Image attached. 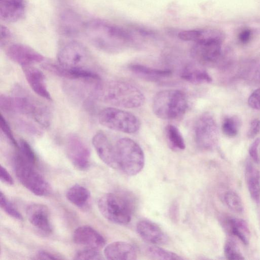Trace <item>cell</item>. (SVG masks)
<instances>
[{
    "label": "cell",
    "mask_w": 260,
    "mask_h": 260,
    "mask_svg": "<svg viewBox=\"0 0 260 260\" xmlns=\"http://www.w3.org/2000/svg\"><path fill=\"white\" fill-rule=\"evenodd\" d=\"M92 143L100 159L107 166L118 169L115 146L102 132H97L92 139Z\"/></svg>",
    "instance_id": "5bb4252c"
},
{
    "label": "cell",
    "mask_w": 260,
    "mask_h": 260,
    "mask_svg": "<svg viewBox=\"0 0 260 260\" xmlns=\"http://www.w3.org/2000/svg\"><path fill=\"white\" fill-rule=\"evenodd\" d=\"M102 255L99 249L92 247H85L76 252L75 259H101Z\"/></svg>",
    "instance_id": "d6a6232c"
},
{
    "label": "cell",
    "mask_w": 260,
    "mask_h": 260,
    "mask_svg": "<svg viewBox=\"0 0 260 260\" xmlns=\"http://www.w3.org/2000/svg\"><path fill=\"white\" fill-rule=\"evenodd\" d=\"M226 258L230 260L243 259L244 257L239 251L236 245L232 241H228L224 247Z\"/></svg>",
    "instance_id": "d590c367"
},
{
    "label": "cell",
    "mask_w": 260,
    "mask_h": 260,
    "mask_svg": "<svg viewBox=\"0 0 260 260\" xmlns=\"http://www.w3.org/2000/svg\"><path fill=\"white\" fill-rule=\"evenodd\" d=\"M90 197L89 190L79 184L72 186L66 193L67 199L71 203L80 208H83L87 204Z\"/></svg>",
    "instance_id": "484cf974"
},
{
    "label": "cell",
    "mask_w": 260,
    "mask_h": 260,
    "mask_svg": "<svg viewBox=\"0 0 260 260\" xmlns=\"http://www.w3.org/2000/svg\"><path fill=\"white\" fill-rule=\"evenodd\" d=\"M11 33L10 30L5 26L1 25V46L3 47L10 40Z\"/></svg>",
    "instance_id": "60d3db41"
},
{
    "label": "cell",
    "mask_w": 260,
    "mask_h": 260,
    "mask_svg": "<svg viewBox=\"0 0 260 260\" xmlns=\"http://www.w3.org/2000/svg\"><path fill=\"white\" fill-rule=\"evenodd\" d=\"M36 258L39 259H62L60 256L45 250L40 251L37 254Z\"/></svg>",
    "instance_id": "7bdbcfd3"
},
{
    "label": "cell",
    "mask_w": 260,
    "mask_h": 260,
    "mask_svg": "<svg viewBox=\"0 0 260 260\" xmlns=\"http://www.w3.org/2000/svg\"><path fill=\"white\" fill-rule=\"evenodd\" d=\"M194 139L199 148L204 150L213 149L219 136L218 126L213 116L203 114L197 120L194 127Z\"/></svg>",
    "instance_id": "8fae6325"
},
{
    "label": "cell",
    "mask_w": 260,
    "mask_h": 260,
    "mask_svg": "<svg viewBox=\"0 0 260 260\" xmlns=\"http://www.w3.org/2000/svg\"><path fill=\"white\" fill-rule=\"evenodd\" d=\"M224 200L227 206L233 211L240 213L243 211V206L240 196L235 191L230 190L224 196Z\"/></svg>",
    "instance_id": "f546056e"
},
{
    "label": "cell",
    "mask_w": 260,
    "mask_h": 260,
    "mask_svg": "<svg viewBox=\"0 0 260 260\" xmlns=\"http://www.w3.org/2000/svg\"><path fill=\"white\" fill-rule=\"evenodd\" d=\"M17 148L19 153L28 161L35 165L37 161L36 155L31 146L23 139L19 140Z\"/></svg>",
    "instance_id": "4dcf8cb0"
},
{
    "label": "cell",
    "mask_w": 260,
    "mask_h": 260,
    "mask_svg": "<svg viewBox=\"0 0 260 260\" xmlns=\"http://www.w3.org/2000/svg\"><path fill=\"white\" fill-rule=\"evenodd\" d=\"M16 126L21 131L32 136H40L42 132L33 123L24 119H17Z\"/></svg>",
    "instance_id": "836d02e7"
},
{
    "label": "cell",
    "mask_w": 260,
    "mask_h": 260,
    "mask_svg": "<svg viewBox=\"0 0 260 260\" xmlns=\"http://www.w3.org/2000/svg\"><path fill=\"white\" fill-rule=\"evenodd\" d=\"M246 185L251 198L256 203L260 201V174L258 170L249 161L245 171Z\"/></svg>",
    "instance_id": "7402d4cb"
},
{
    "label": "cell",
    "mask_w": 260,
    "mask_h": 260,
    "mask_svg": "<svg viewBox=\"0 0 260 260\" xmlns=\"http://www.w3.org/2000/svg\"><path fill=\"white\" fill-rule=\"evenodd\" d=\"M7 112L28 116L45 127H48L51 123V114L48 108L23 90L15 91L13 96H9Z\"/></svg>",
    "instance_id": "3957f363"
},
{
    "label": "cell",
    "mask_w": 260,
    "mask_h": 260,
    "mask_svg": "<svg viewBox=\"0 0 260 260\" xmlns=\"http://www.w3.org/2000/svg\"><path fill=\"white\" fill-rule=\"evenodd\" d=\"M240 122L236 116H230L225 118L222 124L223 133L229 137H234L239 130Z\"/></svg>",
    "instance_id": "f1b7e54d"
},
{
    "label": "cell",
    "mask_w": 260,
    "mask_h": 260,
    "mask_svg": "<svg viewBox=\"0 0 260 260\" xmlns=\"http://www.w3.org/2000/svg\"><path fill=\"white\" fill-rule=\"evenodd\" d=\"M181 77L192 84L208 83L212 82V78L204 69L196 64L186 66L181 74Z\"/></svg>",
    "instance_id": "603a6c76"
},
{
    "label": "cell",
    "mask_w": 260,
    "mask_h": 260,
    "mask_svg": "<svg viewBox=\"0 0 260 260\" xmlns=\"http://www.w3.org/2000/svg\"><path fill=\"white\" fill-rule=\"evenodd\" d=\"M118 169L128 176H134L143 169L144 154L141 147L128 138L119 139L115 145Z\"/></svg>",
    "instance_id": "52a82bcc"
},
{
    "label": "cell",
    "mask_w": 260,
    "mask_h": 260,
    "mask_svg": "<svg viewBox=\"0 0 260 260\" xmlns=\"http://www.w3.org/2000/svg\"><path fill=\"white\" fill-rule=\"evenodd\" d=\"M0 126L2 132L11 144L17 148L18 143L16 141L8 122L2 114L0 116Z\"/></svg>",
    "instance_id": "8d00e7d4"
},
{
    "label": "cell",
    "mask_w": 260,
    "mask_h": 260,
    "mask_svg": "<svg viewBox=\"0 0 260 260\" xmlns=\"http://www.w3.org/2000/svg\"><path fill=\"white\" fill-rule=\"evenodd\" d=\"M73 240L78 245L97 249L104 247L106 243L103 236L94 229L88 225L77 228L74 232Z\"/></svg>",
    "instance_id": "2e32d148"
},
{
    "label": "cell",
    "mask_w": 260,
    "mask_h": 260,
    "mask_svg": "<svg viewBox=\"0 0 260 260\" xmlns=\"http://www.w3.org/2000/svg\"><path fill=\"white\" fill-rule=\"evenodd\" d=\"M253 79L255 82L260 83V63L255 68Z\"/></svg>",
    "instance_id": "f6af8a7d"
},
{
    "label": "cell",
    "mask_w": 260,
    "mask_h": 260,
    "mask_svg": "<svg viewBox=\"0 0 260 260\" xmlns=\"http://www.w3.org/2000/svg\"><path fill=\"white\" fill-rule=\"evenodd\" d=\"M99 122L110 129L126 134L137 132L140 127L138 118L133 114L115 107H107L99 113Z\"/></svg>",
    "instance_id": "9c48e42d"
},
{
    "label": "cell",
    "mask_w": 260,
    "mask_h": 260,
    "mask_svg": "<svg viewBox=\"0 0 260 260\" xmlns=\"http://www.w3.org/2000/svg\"><path fill=\"white\" fill-rule=\"evenodd\" d=\"M0 205L2 209L9 216L18 220H22V215L13 205L7 200L2 191L0 193Z\"/></svg>",
    "instance_id": "1f68e13d"
},
{
    "label": "cell",
    "mask_w": 260,
    "mask_h": 260,
    "mask_svg": "<svg viewBox=\"0 0 260 260\" xmlns=\"http://www.w3.org/2000/svg\"><path fill=\"white\" fill-rule=\"evenodd\" d=\"M136 229L141 238L149 243L164 245L168 243L167 236L157 224L151 221H139L137 223Z\"/></svg>",
    "instance_id": "e0dca14e"
},
{
    "label": "cell",
    "mask_w": 260,
    "mask_h": 260,
    "mask_svg": "<svg viewBox=\"0 0 260 260\" xmlns=\"http://www.w3.org/2000/svg\"><path fill=\"white\" fill-rule=\"evenodd\" d=\"M152 110L156 116L164 120H174L182 116L187 108L184 93L177 89L159 91L152 102Z\"/></svg>",
    "instance_id": "8992f818"
},
{
    "label": "cell",
    "mask_w": 260,
    "mask_h": 260,
    "mask_svg": "<svg viewBox=\"0 0 260 260\" xmlns=\"http://www.w3.org/2000/svg\"><path fill=\"white\" fill-rule=\"evenodd\" d=\"M25 77L32 90L40 96L51 101L52 98L47 89L45 78L39 69L31 66L22 67Z\"/></svg>",
    "instance_id": "ac0fdd59"
},
{
    "label": "cell",
    "mask_w": 260,
    "mask_h": 260,
    "mask_svg": "<svg viewBox=\"0 0 260 260\" xmlns=\"http://www.w3.org/2000/svg\"><path fill=\"white\" fill-rule=\"evenodd\" d=\"M224 35L221 31L206 28L203 38L195 43L191 48V55L200 64L214 67L221 63L223 56L222 49Z\"/></svg>",
    "instance_id": "277c9868"
},
{
    "label": "cell",
    "mask_w": 260,
    "mask_h": 260,
    "mask_svg": "<svg viewBox=\"0 0 260 260\" xmlns=\"http://www.w3.org/2000/svg\"><path fill=\"white\" fill-rule=\"evenodd\" d=\"M67 155L73 166L81 171L87 170L90 165V153L89 148L77 135H69L66 143Z\"/></svg>",
    "instance_id": "7c38bea8"
},
{
    "label": "cell",
    "mask_w": 260,
    "mask_h": 260,
    "mask_svg": "<svg viewBox=\"0 0 260 260\" xmlns=\"http://www.w3.org/2000/svg\"><path fill=\"white\" fill-rule=\"evenodd\" d=\"M260 144V138H256L251 144L249 148V153L252 160L258 163L259 161V157L258 154V146Z\"/></svg>",
    "instance_id": "f35d334b"
},
{
    "label": "cell",
    "mask_w": 260,
    "mask_h": 260,
    "mask_svg": "<svg viewBox=\"0 0 260 260\" xmlns=\"http://www.w3.org/2000/svg\"><path fill=\"white\" fill-rule=\"evenodd\" d=\"M248 104L251 108L260 110V87L251 94L248 99Z\"/></svg>",
    "instance_id": "74e56055"
},
{
    "label": "cell",
    "mask_w": 260,
    "mask_h": 260,
    "mask_svg": "<svg viewBox=\"0 0 260 260\" xmlns=\"http://www.w3.org/2000/svg\"><path fill=\"white\" fill-rule=\"evenodd\" d=\"M98 98L112 106L124 108L140 107L145 101L144 95L139 89L133 84L121 80L102 83Z\"/></svg>",
    "instance_id": "7a4b0ae2"
},
{
    "label": "cell",
    "mask_w": 260,
    "mask_h": 260,
    "mask_svg": "<svg viewBox=\"0 0 260 260\" xmlns=\"http://www.w3.org/2000/svg\"><path fill=\"white\" fill-rule=\"evenodd\" d=\"M0 178L3 182L8 185H12L14 183V180L11 175L2 166L0 167Z\"/></svg>",
    "instance_id": "b9f144b4"
},
{
    "label": "cell",
    "mask_w": 260,
    "mask_h": 260,
    "mask_svg": "<svg viewBox=\"0 0 260 260\" xmlns=\"http://www.w3.org/2000/svg\"><path fill=\"white\" fill-rule=\"evenodd\" d=\"M259 132L260 119L257 118L254 119L250 123L247 136L249 138H253L259 134Z\"/></svg>",
    "instance_id": "ab89813d"
},
{
    "label": "cell",
    "mask_w": 260,
    "mask_h": 260,
    "mask_svg": "<svg viewBox=\"0 0 260 260\" xmlns=\"http://www.w3.org/2000/svg\"><path fill=\"white\" fill-rule=\"evenodd\" d=\"M84 24L80 16L72 11H64L60 16V31L68 37H77L82 34Z\"/></svg>",
    "instance_id": "ffe728a7"
},
{
    "label": "cell",
    "mask_w": 260,
    "mask_h": 260,
    "mask_svg": "<svg viewBox=\"0 0 260 260\" xmlns=\"http://www.w3.org/2000/svg\"><path fill=\"white\" fill-rule=\"evenodd\" d=\"M26 213L28 221L36 228L47 234L52 232L49 210L46 205L32 204L27 207Z\"/></svg>",
    "instance_id": "9a60e30c"
},
{
    "label": "cell",
    "mask_w": 260,
    "mask_h": 260,
    "mask_svg": "<svg viewBox=\"0 0 260 260\" xmlns=\"http://www.w3.org/2000/svg\"><path fill=\"white\" fill-rule=\"evenodd\" d=\"M57 58L60 66L70 69H89L91 61L89 50L81 43L72 41L66 43L59 49Z\"/></svg>",
    "instance_id": "30bf717a"
},
{
    "label": "cell",
    "mask_w": 260,
    "mask_h": 260,
    "mask_svg": "<svg viewBox=\"0 0 260 260\" xmlns=\"http://www.w3.org/2000/svg\"><path fill=\"white\" fill-rule=\"evenodd\" d=\"M82 34L93 46L106 52L116 51L132 40L125 29L98 19L85 22Z\"/></svg>",
    "instance_id": "6da1fadb"
},
{
    "label": "cell",
    "mask_w": 260,
    "mask_h": 260,
    "mask_svg": "<svg viewBox=\"0 0 260 260\" xmlns=\"http://www.w3.org/2000/svg\"><path fill=\"white\" fill-rule=\"evenodd\" d=\"M14 170L19 182L32 193L38 196L48 194L51 188L44 177L34 165L18 151L14 158Z\"/></svg>",
    "instance_id": "ba28073f"
},
{
    "label": "cell",
    "mask_w": 260,
    "mask_h": 260,
    "mask_svg": "<svg viewBox=\"0 0 260 260\" xmlns=\"http://www.w3.org/2000/svg\"><path fill=\"white\" fill-rule=\"evenodd\" d=\"M98 204L102 215L114 223L126 225L132 219L134 203L129 197L124 194L106 193L99 199Z\"/></svg>",
    "instance_id": "5b68a950"
},
{
    "label": "cell",
    "mask_w": 260,
    "mask_h": 260,
    "mask_svg": "<svg viewBox=\"0 0 260 260\" xmlns=\"http://www.w3.org/2000/svg\"><path fill=\"white\" fill-rule=\"evenodd\" d=\"M6 54L13 61L22 67L31 66L42 62L44 56L32 48L20 43L10 45Z\"/></svg>",
    "instance_id": "4fadbf2b"
},
{
    "label": "cell",
    "mask_w": 260,
    "mask_h": 260,
    "mask_svg": "<svg viewBox=\"0 0 260 260\" xmlns=\"http://www.w3.org/2000/svg\"><path fill=\"white\" fill-rule=\"evenodd\" d=\"M251 35V31L249 30L245 29L239 34V39L243 43H246L250 39Z\"/></svg>",
    "instance_id": "ee69618b"
},
{
    "label": "cell",
    "mask_w": 260,
    "mask_h": 260,
    "mask_svg": "<svg viewBox=\"0 0 260 260\" xmlns=\"http://www.w3.org/2000/svg\"><path fill=\"white\" fill-rule=\"evenodd\" d=\"M147 254L155 259H181L182 258L178 254L156 246H149L146 249Z\"/></svg>",
    "instance_id": "83f0119b"
},
{
    "label": "cell",
    "mask_w": 260,
    "mask_h": 260,
    "mask_svg": "<svg viewBox=\"0 0 260 260\" xmlns=\"http://www.w3.org/2000/svg\"><path fill=\"white\" fill-rule=\"evenodd\" d=\"M104 254L108 259L134 260L137 257V250L134 245L123 241H116L107 245Z\"/></svg>",
    "instance_id": "d6986e66"
},
{
    "label": "cell",
    "mask_w": 260,
    "mask_h": 260,
    "mask_svg": "<svg viewBox=\"0 0 260 260\" xmlns=\"http://www.w3.org/2000/svg\"><path fill=\"white\" fill-rule=\"evenodd\" d=\"M129 69L135 74L151 81H157L168 77L172 73L171 70L169 69L152 68L139 64H131Z\"/></svg>",
    "instance_id": "cb8c5ba5"
},
{
    "label": "cell",
    "mask_w": 260,
    "mask_h": 260,
    "mask_svg": "<svg viewBox=\"0 0 260 260\" xmlns=\"http://www.w3.org/2000/svg\"><path fill=\"white\" fill-rule=\"evenodd\" d=\"M165 134L170 147L173 150H183L185 144L179 129L175 125L169 124L165 129Z\"/></svg>",
    "instance_id": "4316f807"
},
{
    "label": "cell",
    "mask_w": 260,
    "mask_h": 260,
    "mask_svg": "<svg viewBox=\"0 0 260 260\" xmlns=\"http://www.w3.org/2000/svg\"><path fill=\"white\" fill-rule=\"evenodd\" d=\"M204 29H189L180 31L178 37L184 41H192L196 43L202 39Z\"/></svg>",
    "instance_id": "e575fe53"
},
{
    "label": "cell",
    "mask_w": 260,
    "mask_h": 260,
    "mask_svg": "<svg viewBox=\"0 0 260 260\" xmlns=\"http://www.w3.org/2000/svg\"><path fill=\"white\" fill-rule=\"evenodd\" d=\"M25 0H0L1 19L15 22L22 19L25 13Z\"/></svg>",
    "instance_id": "44dd1931"
},
{
    "label": "cell",
    "mask_w": 260,
    "mask_h": 260,
    "mask_svg": "<svg viewBox=\"0 0 260 260\" xmlns=\"http://www.w3.org/2000/svg\"><path fill=\"white\" fill-rule=\"evenodd\" d=\"M230 232L238 237L244 244H248L250 238V231L246 222L243 219L229 217L225 221Z\"/></svg>",
    "instance_id": "d4e9b609"
}]
</instances>
